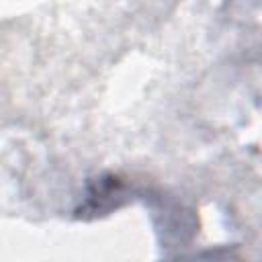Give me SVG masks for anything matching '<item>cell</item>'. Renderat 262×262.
<instances>
[{"label":"cell","mask_w":262,"mask_h":262,"mask_svg":"<svg viewBox=\"0 0 262 262\" xmlns=\"http://www.w3.org/2000/svg\"><path fill=\"white\" fill-rule=\"evenodd\" d=\"M123 196V182L119 176L113 174H104L100 178H96L86 194L84 205L76 211V217H96V215H104L111 209L119 207V199Z\"/></svg>","instance_id":"1"}]
</instances>
